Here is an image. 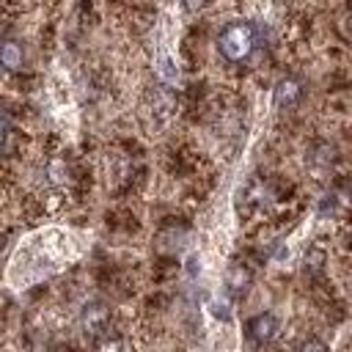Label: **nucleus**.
<instances>
[{"instance_id":"nucleus-1","label":"nucleus","mask_w":352,"mask_h":352,"mask_svg":"<svg viewBox=\"0 0 352 352\" xmlns=\"http://www.w3.org/2000/svg\"><path fill=\"white\" fill-rule=\"evenodd\" d=\"M217 47H220L223 58H228V60H245L253 52V28L245 25V22L226 25L223 33L217 36Z\"/></svg>"},{"instance_id":"nucleus-3","label":"nucleus","mask_w":352,"mask_h":352,"mask_svg":"<svg viewBox=\"0 0 352 352\" xmlns=\"http://www.w3.org/2000/svg\"><path fill=\"white\" fill-rule=\"evenodd\" d=\"M107 319H110L107 308H104L102 302H91V305H85V311H82V330H85L88 336H99V333L107 327Z\"/></svg>"},{"instance_id":"nucleus-7","label":"nucleus","mask_w":352,"mask_h":352,"mask_svg":"<svg viewBox=\"0 0 352 352\" xmlns=\"http://www.w3.org/2000/svg\"><path fill=\"white\" fill-rule=\"evenodd\" d=\"M8 138H11V124H8V118L0 113V154L6 151V146H8Z\"/></svg>"},{"instance_id":"nucleus-2","label":"nucleus","mask_w":352,"mask_h":352,"mask_svg":"<svg viewBox=\"0 0 352 352\" xmlns=\"http://www.w3.org/2000/svg\"><path fill=\"white\" fill-rule=\"evenodd\" d=\"M245 333H248V338L256 341V344L272 341L275 333H278V319H275V314H256L253 319H248Z\"/></svg>"},{"instance_id":"nucleus-9","label":"nucleus","mask_w":352,"mask_h":352,"mask_svg":"<svg viewBox=\"0 0 352 352\" xmlns=\"http://www.w3.org/2000/svg\"><path fill=\"white\" fill-rule=\"evenodd\" d=\"M300 352H324V349H322V344H314V341H311V344H305Z\"/></svg>"},{"instance_id":"nucleus-4","label":"nucleus","mask_w":352,"mask_h":352,"mask_svg":"<svg viewBox=\"0 0 352 352\" xmlns=\"http://www.w3.org/2000/svg\"><path fill=\"white\" fill-rule=\"evenodd\" d=\"M300 94H302L300 80L286 77V80H280V82L275 85V104H278V107H292V104L300 99Z\"/></svg>"},{"instance_id":"nucleus-5","label":"nucleus","mask_w":352,"mask_h":352,"mask_svg":"<svg viewBox=\"0 0 352 352\" xmlns=\"http://www.w3.org/2000/svg\"><path fill=\"white\" fill-rule=\"evenodd\" d=\"M22 60H25V55H22V47L16 41H3L0 44V66L6 72H16L22 66Z\"/></svg>"},{"instance_id":"nucleus-10","label":"nucleus","mask_w":352,"mask_h":352,"mask_svg":"<svg viewBox=\"0 0 352 352\" xmlns=\"http://www.w3.org/2000/svg\"><path fill=\"white\" fill-rule=\"evenodd\" d=\"M182 6H184L187 11H195V8L201 6V0H182Z\"/></svg>"},{"instance_id":"nucleus-8","label":"nucleus","mask_w":352,"mask_h":352,"mask_svg":"<svg viewBox=\"0 0 352 352\" xmlns=\"http://www.w3.org/2000/svg\"><path fill=\"white\" fill-rule=\"evenodd\" d=\"M99 352H121V344L118 341H107V344H102Z\"/></svg>"},{"instance_id":"nucleus-6","label":"nucleus","mask_w":352,"mask_h":352,"mask_svg":"<svg viewBox=\"0 0 352 352\" xmlns=\"http://www.w3.org/2000/svg\"><path fill=\"white\" fill-rule=\"evenodd\" d=\"M228 289H234V292H242V289H248V283H250V272L245 270V267H234L231 272H228Z\"/></svg>"}]
</instances>
